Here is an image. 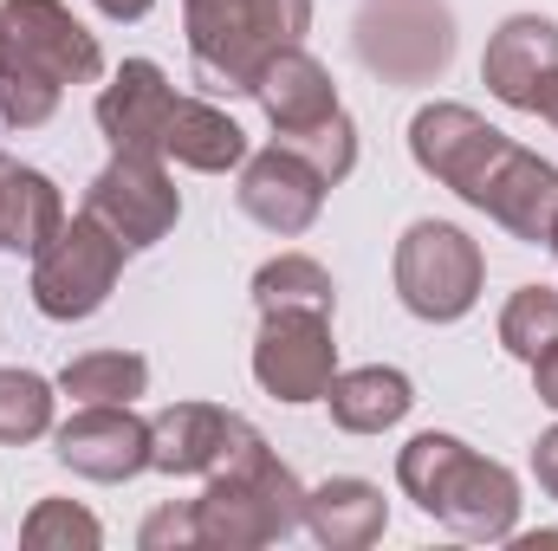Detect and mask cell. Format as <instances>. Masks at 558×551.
I'll return each mask as SVG.
<instances>
[{
    "label": "cell",
    "instance_id": "6da1fadb",
    "mask_svg": "<svg viewBox=\"0 0 558 551\" xmlns=\"http://www.w3.org/2000/svg\"><path fill=\"white\" fill-rule=\"evenodd\" d=\"M397 480L416 493L422 513H435L461 539H507L513 532V513H520L513 474L500 461H481L454 434H416L397 461Z\"/></svg>",
    "mask_w": 558,
    "mask_h": 551
},
{
    "label": "cell",
    "instance_id": "7a4b0ae2",
    "mask_svg": "<svg viewBox=\"0 0 558 551\" xmlns=\"http://www.w3.org/2000/svg\"><path fill=\"white\" fill-rule=\"evenodd\" d=\"M312 0H189V52L202 91H254L279 46H299Z\"/></svg>",
    "mask_w": 558,
    "mask_h": 551
},
{
    "label": "cell",
    "instance_id": "3957f363",
    "mask_svg": "<svg viewBox=\"0 0 558 551\" xmlns=\"http://www.w3.org/2000/svg\"><path fill=\"white\" fill-rule=\"evenodd\" d=\"M299 519H305V493L267 454V441H254L241 461L208 474V500H195L202 546H267V539H286Z\"/></svg>",
    "mask_w": 558,
    "mask_h": 551
},
{
    "label": "cell",
    "instance_id": "277c9868",
    "mask_svg": "<svg viewBox=\"0 0 558 551\" xmlns=\"http://www.w3.org/2000/svg\"><path fill=\"white\" fill-rule=\"evenodd\" d=\"M118 273H124V241L105 234L92 215H78L33 254V305L59 325L92 318L111 298Z\"/></svg>",
    "mask_w": 558,
    "mask_h": 551
},
{
    "label": "cell",
    "instance_id": "5b68a950",
    "mask_svg": "<svg viewBox=\"0 0 558 551\" xmlns=\"http://www.w3.org/2000/svg\"><path fill=\"white\" fill-rule=\"evenodd\" d=\"M357 59L390 85H428L454 59V13L441 0H371L357 13Z\"/></svg>",
    "mask_w": 558,
    "mask_h": 551
},
{
    "label": "cell",
    "instance_id": "8992f818",
    "mask_svg": "<svg viewBox=\"0 0 558 551\" xmlns=\"http://www.w3.org/2000/svg\"><path fill=\"white\" fill-rule=\"evenodd\" d=\"M397 292L428 325L468 318L481 298V247L448 221H416L397 247Z\"/></svg>",
    "mask_w": 558,
    "mask_h": 551
},
{
    "label": "cell",
    "instance_id": "52a82bcc",
    "mask_svg": "<svg viewBox=\"0 0 558 551\" xmlns=\"http://www.w3.org/2000/svg\"><path fill=\"white\" fill-rule=\"evenodd\" d=\"M410 149H416V162L435 182H448L461 201L481 208V195L500 175L513 137H500L494 124H481L468 105H428V111H416V124H410Z\"/></svg>",
    "mask_w": 558,
    "mask_h": 551
},
{
    "label": "cell",
    "instance_id": "ba28073f",
    "mask_svg": "<svg viewBox=\"0 0 558 551\" xmlns=\"http://www.w3.org/2000/svg\"><path fill=\"white\" fill-rule=\"evenodd\" d=\"M85 215L105 234H118L124 254H137V247H156L175 228L182 201H175V188H169V175H162L156 156H124L118 149V162L98 169V182L85 188Z\"/></svg>",
    "mask_w": 558,
    "mask_h": 551
},
{
    "label": "cell",
    "instance_id": "9c48e42d",
    "mask_svg": "<svg viewBox=\"0 0 558 551\" xmlns=\"http://www.w3.org/2000/svg\"><path fill=\"white\" fill-rule=\"evenodd\" d=\"M331 318L325 311H267L254 344V377L279 403H318L331 390Z\"/></svg>",
    "mask_w": 558,
    "mask_h": 551
},
{
    "label": "cell",
    "instance_id": "30bf717a",
    "mask_svg": "<svg viewBox=\"0 0 558 551\" xmlns=\"http://www.w3.org/2000/svg\"><path fill=\"white\" fill-rule=\"evenodd\" d=\"M7 20V52L33 72H46L52 85H92L105 72V52L98 39L59 7V0H7L0 7Z\"/></svg>",
    "mask_w": 558,
    "mask_h": 551
},
{
    "label": "cell",
    "instance_id": "8fae6325",
    "mask_svg": "<svg viewBox=\"0 0 558 551\" xmlns=\"http://www.w3.org/2000/svg\"><path fill=\"white\" fill-rule=\"evenodd\" d=\"M254 421L208 403H175L149 421V467L162 474H221L228 461H241L254 448Z\"/></svg>",
    "mask_w": 558,
    "mask_h": 551
},
{
    "label": "cell",
    "instance_id": "7c38bea8",
    "mask_svg": "<svg viewBox=\"0 0 558 551\" xmlns=\"http://www.w3.org/2000/svg\"><path fill=\"white\" fill-rule=\"evenodd\" d=\"M481 78H487V91L500 105L546 111V98L558 91V20H546V13H513L494 33V46H487Z\"/></svg>",
    "mask_w": 558,
    "mask_h": 551
},
{
    "label": "cell",
    "instance_id": "4fadbf2b",
    "mask_svg": "<svg viewBox=\"0 0 558 551\" xmlns=\"http://www.w3.org/2000/svg\"><path fill=\"white\" fill-rule=\"evenodd\" d=\"M59 461L85 480H131L149 467V421H137L131 403H78L59 428Z\"/></svg>",
    "mask_w": 558,
    "mask_h": 551
},
{
    "label": "cell",
    "instance_id": "5bb4252c",
    "mask_svg": "<svg viewBox=\"0 0 558 551\" xmlns=\"http://www.w3.org/2000/svg\"><path fill=\"white\" fill-rule=\"evenodd\" d=\"M234 201H241L247 221H260L267 234L292 241V234H305V228L318 221V208H325V182H318L299 156H286V149L274 143L267 156H254V162L241 169Z\"/></svg>",
    "mask_w": 558,
    "mask_h": 551
},
{
    "label": "cell",
    "instance_id": "9a60e30c",
    "mask_svg": "<svg viewBox=\"0 0 558 551\" xmlns=\"http://www.w3.org/2000/svg\"><path fill=\"white\" fill-rule=\"evenodd\" d=\"M169 111H175V85L162 78V65L131 59L105 85V98H98V131L111 137V149H124V156H162Z\"/></svg>",
    "mask_w": 558,
    "mask_h": 551
},
{
    "label": "cell",
    "instance_id": "2e32d148",
    "mask_svg": "<svg viewBox=\"0 0 558 551\" xmlns=\"http://www.w3.org/2000/svg\"><path fill=\"white\" fill-rule=\"evenodd\" d=\"M254 98H260V111L274 118V131H305V124H318V118L338 111L331 72H325L312 52H299V46H279L274 59L260 65Z\"/></svg>",
    "mask_w": 558,
    "mask_h": 551
},
{
    "label": "cell",
    "instance_id": "e0dca14e",
    "mask_svg": "<svg viewBox=\"0 0 558 551\" xmlns=\"http://www.w3.org/2000/svg\"><path fill=\"white\" fill-rule=\"evenodd\" d=\"M162 156H175V162H189L202 175H221V169L247 162V131L228 111L202 105V98H175V111L162 124Z\"/></svg>",
    "mask_w": 558,
    "mask_h": 551
},
{
    "label": "cell",
    "instance_id": "ac0fdd59",
    "mask_svg": "<svg viewBox=\"0 0 558 551\" xmlns=\"http://www.w3.org/2000/svg\"><path fill=\"white\" fill-rule=\"evenodd\" d=\"M325 403H331V415H338V428H351V434H384V428H397V421L410 415L416 396H410V377H403V370L371 364V370L331 377Z\"/></svg>",
    "mask_w": 558,
    "mask_h": 551
},
{
    "label": "cell",
    "instance_id": "d6986e66",
    "mask_svg": "<svg viewBox=\"0 0 558 551\" xmlns=\"http://www.w3.org/2000/svg\"><path fill=\"white\" fill-rule=\"evenodd\" d=\"M59 228H65L59 188H52L39 169L13 162V169H7V201H0V247H7V254H39Z\"/></svg>",
    "mask_w": 558,
    "mask_h": 551
},
{
    "label": "cell",
    "instance_id": "ffe728a7",
    "mask_svg": "<svg viewBox=\"0 0 558 551\" xmlns=\"http://www.w3.org/2000/svg\"><path fill=\"white\" fill-rule=\"evenodd\" d=\"M305 526L325 546H371L384 532V493L371 480H325L305 493Z\"/></svg>",
    "mask_w": 558,
    "mask_h": 551
},
{
    "label": "cell",
    "instance_id": "44dd1931",
    "mask_svg": "<svg viewBox=\"0 0 558 551\" xmlns=\"http://www.w3.org/2000/svg\"><path fill=\"white\" fill-rule=\"evenodd\" d=\"M254 305H260V311H325V318H331L338 285H331V273H325L318 260L279 254V260H267V267L254 273Z\"/></svg>",
    "mask_w": 558,
    "mask_h": 551
},
{
    "label": "cell",
    "instance_id": "7402d4cb",
    "mask_svg": "<svg viewBox=\"0 0 558 551\" xmlns=\"http://www.w3.org/2000/svg\"><path fill=\"white\" fill-rule=\"evenodd\" d=\"M143 383H149V364L137 351H92V357L65 364V377H59V390L72 403H131V396H143Z\"/></svg>",
    "mask_w": 558,
    "mask_h": 551
},
{
    "label": "cell",
    "instance_id": "603a6c76",
    "mask_svg": "<svg viewBox=\"0 0 558 551\" xmlns=\"http://www.w3.org/2000/svg\"><path fill=\"white\" fill-rule=\"evenodd\" d=\"M274 143L286 149V156H299L325 188L344 182V175L357 169V124H351L344 111H331V118H318V124H305V131H279Z\"/></svg>",
    "mask_w": 558,
    "mask_h": 551
},
{
    "label": "cell",
    "instance_id": "cb8c5ba5",
    "mask_svg": "<svg viewBox=\"0 0 558 551\" xmlns=\"http://www.w3.org/2000/svg\"><path fill=\"white\" fill-rule=\"evenodd\" d=\"M500 344L520 357V364H539L558 344V292L553 285H520L500 311Z\"/></svg>",
    "mask_w": 558,
    "mask_h": 551
},
{
    "label": "cell",
    "instance_id": "d4e9b609",
    "mask_svg": "<svg viewBox=\"0 0 558 551\" xmlns=\"http://www.w3.org/2000/svg\"><path fill=\"white\" fill-rule=\"evenodd\" d=\"M52 428V383L33 370H0V441H33Z\"/></svg>",
    "mask_w": 558,
    "mask_h": 551
},
{
    "label": "cell",
    "instance_id": "484cf974",
    "mask_svg": "<svg viewBox=\"0 0 558 551\" xmlns=\"http://www.w3.org/2000/svg\"><path fill=\"white\" fill-rule=\"evenodd\" d=\"M52 111H59V85H52L46 72L20 65V59H7V72H0V124L33 131V124H46Z\"/></svg>",
    "mask_w": 558,
    "mask_h": 551
},
{
    "label": "cell",
    "instance_id": "4316f807",
    "mask_svg": "<svg viewBox=\"0 0 558 551\" xmlns=\"http://www.w3.org/2000/svg\"><path fill=\"white\" fill-rule=\"evenodd\" d=\"M26 546H98V519L78 513L72 500H46L26 519Z\"/></svg>",
    "mask_w": 558,
    "mask_h": 551
},
{
    "label": "cell",
    "instance_id": "83f0119b",
    "mask_svg": "<svg viewBox=\"0 0 558 551\" xmlns=\"http://www.w3.org/2000/svg\"><path fill=\"white\" fill-rule=\"evenodd\" d=\"M162 539H175V546H202L195 513H156V519L143 526V546H162Z\"/></svg>",
    "mask_w": 558,
    "mask_h": 551
},
{
    "label": "cell",
    "instance_id": "f1b7e54d",
    "mask_svg": "<svg viewBox=\"0 0 558 551\" xmlns=\"http://www.w3.org/2000/svg\"><path fill=\"white\" fill-rule=\"evenodd\" d=\"M533 474H539V487L558 500V428L539 441V448H533Z\"/></svg>",
    "mask_w": 558,
    "mask_h": 551
},
{
    "label": "cell",
    "instance_id": "f546056e",
    "mask_svg": "<svg viewBox=\"0 0 558 551\" xmlns=\"http://www.w3.org/2000/svg\"><path fill=\"white\" fill-rule=\"evenodd\" d=\"M533 377H539V403H553V409H558V344L533 364Z\"/></svg>",
    "mask_w": 558,
    "mask_h": 551
},
{
    "label": "cell",
    "instance_id": "4dcf8cb0",
    "mask_svg": "<svg viewBox=\"0 0 558 551\" xmlns=\"http://www.w3.org/2000/svg\"><path fill=\"white\" fill-rule=\"evenodd\" d=\"M98 13H105V20H143L149 0H98Z\"/></svg>",
    "mask_w": 558,
    "mask_h": 551
},
{
    "label": "cell",
    "instance_id": "1f68e13d",
    "mask_svg": "<svg viewBox=\"0 0 558 551\" xmlns=\"http://www.w3.org/2000/svg\"><path fill=\"white\" fill-rule=\"evenodd\" d=\"M539 118H546V124H553V131H558V91H553V98H546V111H539Z\"/></svg>",
    "mask_w": 558,
    "mask_h": 551
},
{
    "label": "cell",
    "instance_id": "d6a6232c",
    "mask_svg": "<svg viewBox=\"0 0 558 551\" xmlns=\"http://www.w3.org/2000/svg\"><path fill=\"white\" fill-rule=\"evenodd\" d=\"M7 59H13V52H7V20H0V72H7Z\"/></svg>",
    "mask_w": 558,
    "mask_h": 551
},
{
    "label": "cell",
    "instance_id": "836d02e7",
    "mask_svg": "<svg viewBox=\"0 0 558 551\" xmlns=\"http://www.w3.org/2000/svg\"><path fill=\"white\" fill-rule=\"evenodd\" d=\"M7 169H13V162H7V156H0V201H7Z\"/></svg>",
    "mask_w": 558,
    "mask_h": 551
},
{
    "label": "cell",
    "instance_id": "e575fe53",
    "mask_svg": "<svg viewBox=\"0 0 558 551\" xmlns=\"http://www.w3.org/2000/svg\"><path fill=\"white\" fill-rule=\"evenodd\" d=\"M553 247H558V228H553Z\"/></svg>",
    "mask_w": 558,
    "mask_h": 551
}]
</instances>
